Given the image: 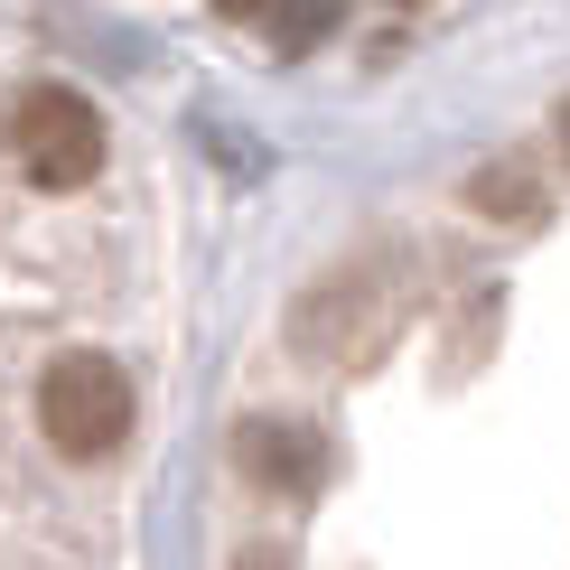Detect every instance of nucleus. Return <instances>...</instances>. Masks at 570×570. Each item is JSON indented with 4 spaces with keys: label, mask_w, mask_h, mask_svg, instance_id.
Here are the masks:
<instances>
[{
    "label": "nucleus",
    "mask_w": 570,
    "mask_h": 570,
    "mask_svg": "<svg viewBox=\"0 0 570 570\" xmlns=\"http://www.w3.org/2000/svg\"><path fill=\"white\" fill-rule=\"evenodd\" d=\"M412 299L421 281L402 253H365V263H337L327 281H308L291 299V346L327 374H365L402 327H412Z\"/></svg>",
    "instance_id": "obj_1"
},
{
    "label": "nucleus",
    "mask_w": 570,
    "mask_h": 570,
    "mask_svg": "<svg viewBox=\"0 0 570 570\" xmlns=\"http://www.w3.org/2000/svg\"><path fill=\"white\" fill-rule=\"evenodd\" d=\"M131 374L112 365V355H94V346H76V355H57V365L38 374V431H47V449L57 459H112V449L131 440Z\"/></svg>",
    "instance_id": "obj_2"
},
{
    "label": "nucleus",
    "mask_w": 570,
    "mask_h": 570,
    "mask_svg": "<svg viewBox=\"0 0 570 570\" xmlns=\"http://www.w3.org/2000/svg\"><path fill=\"white\" fill-rule=\"evenodd\" d=\"M10 159L29 169V187L76 197V187L104 169V112H94L76 85H29L10 104Z\"/></svg>",
    "instance_id": "obj_3"
},
{
    "label": "nucleus",
    "mask_w": 570,
    "mask_h": 570,
    "mask_svg": "<svg viewBox=\"0 0 570 570\" xmlns=\"http://www.w3.org/2000/svg\"><path fill=\"white\" fill-rule=\"evenodd\" d=\"M234 468L263 495H318L327 487V440L308 421H291V412H263V421L234 431Z\"/></svg>",
    "instance_id": "obj_4"
},
{
    "label": "nucleus",
    "mask_w": 570,
    "mask_h": 570,
    "mask_svg": "<svg viewBox=\"0 0 570 570\" xmlns=\"http://www.w3.org/2000/svg\"><path fill=\"white\" fill-rule=\"evenodd\" d=\"M468 206H478L487 225H533V216H542V169H533L524 150L487 159V169L468 178Z\"/></svg>",
    "instance_id": "obj_5"
},
{
    "label": "nucleus",
    "mask_w": 570,
    "mask_h": 570,
    "mask_svg": "<svg viewBox=\"0 0 570 570\" xmlns=\"http://www.w3.org/2000/svg\"><path fill=\"white\" fill-rule=\"evenodd\" d=\"M318 29H337V0H281V47H291V57H299Z\"/></svg>",
    "instance_id": "obj_6"
},
{
    "label": "nucleus",
    "mask_w": 570,
    "mask_h": 570,
    "mask_svg": "<svg viewBox=\"0 0 570 570\" xmlns=\"http://www.w3.org/2000/svg\"><path fill=\"white\" fill-rule=\"evenodd\" d=\"M216 10H225V19H253V10H272V0H216Z\"/></svg>",
    "instance_id": "obj_7"
},
{
    "label": "nucleus",
    "mask_w": 570,
    "mask_h": 570,
    "mask_svg": "<svg viewBox=\"0 0 570 570\" xmlns=\"http://www.w3.org/2000/svg\"><path fill=\"white\" fill-rule=\"evenodd\" d=\"M561 150H570V104H561Z\"/></svg>",
    "instance_id": "obj_8"
}]
</instances>
